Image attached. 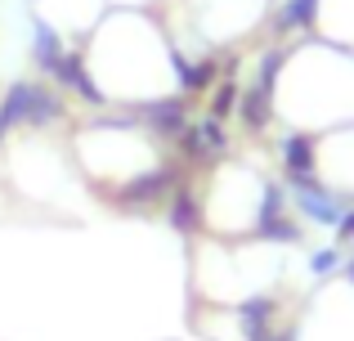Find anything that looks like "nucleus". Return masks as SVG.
Masks as SVG:
<instances>
[{
    "label": "nucleus",
    "instance_id": "obj_1",
    "mask_svg": "<svg viewBox=\"0 0 354 341\" xmlns=\"http://www.w3.org/2000/svg\"><path fill=\"white\" fill-rule=\"evenodd\" d=\"M72 63L90 99L117 113H157L184 95V59L157 9H108Z\"/></svg>",
    "mask_w": 354,
    "mask_h": 341
},
{
    "label": "nucleus",
    "instance_id": "obj_2",
    "mask_svg": "<svg viewBox=\"0 0 354 341\" xmlns=\"http://www.w3.org/2000/svg\"><path fill=\"white\" fill-rule=\"evenodd\" d=\"M68 153L77 180L90 193H108L117 202H153L175 184L171 149L148 113L104 108L95 117H72Z\"/></svg>",
    "mask_w": 354,
    "mask_h": 341
},
{
    "label": "nucleus",
    "instance_id": "obj_3",
    "mask_svg": "<svg viewBox=\"0 0 354 341\" xmlns=\"http://www.w3.org/2000/svg\"><path fill=\"white\" fill-rule=\"evenodd\" d=\"M108 9H113L108 0H32L36 32L54 36V41L72 45V50L95 32V23L108 14Z\"/></svg>",
    "mask_w": 354,
    "mask_h": 341
},
{
    "label": "nucleus",
    "instance_id": "obj_4",
    "mask_svg": "<svg viewBox=\"0 0 354 341\" xmlns=\"http://www.w3.org/2000/svg\"><path fill=\"white\" fill-rule=\"evenodd\" d=\"M0 9H5V0H0Z\"/></svg>",
    "mask_w": 354,
    "mask_h": 341
}]
</instances>
